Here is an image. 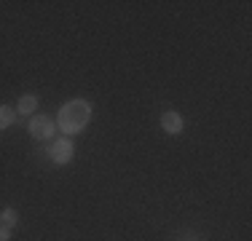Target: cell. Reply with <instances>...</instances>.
Segmentation results:
<instances>
[{"mask_svg":"<svg viewBox=\"0 0 252 241\" xmlns=\"http://www.w3.org/2000/svg\"><path fill=\"white\" fill-rule=\"evenodd\" d=\"M89 120H92V105L86 99H70L59 107L57 123L62 129V134H78L89 126Z\"/></svg>","mask_w":252,"mask_h":241,"instance_id":"cell-1","label":"cell"},{"mask_svg":"<svg viewBox=\"0 0 252 241\" xmlns=\"http://www.w3.org/2000/svg\"><path fill=\"white\" fill-rule=\"evenodd\" d=\"M73 153H75L73 140H67V137H62V140H54L51 148H49V158H51V164H57V166L70 164V161H73Z\"/></svg>","mask_w":252,"mask_h":241,"instance_id":"cell-2","label":"cell"},{"mask_svg":"<svg viewBox=\"0 0 252 241\" xmlns=\"http://www.w3.org/2000/svg\"><path fill=\"white\" fill-rule=\"evenodd\" d=\"M30 134H32L35 140H51L54 120L46 118V116H32V118H30Z\"/></svg>","mask_w":252,"mask_h":241,"instance_id":"cell-3","label":"cell"},{"mask_svg":"<svg viewBox=\"0 0 252 241\" xmlns=\"http://www.w3.org/2000/svg\"><path fill=\"white\" fill-rule=\"evenodd\" d=\"M183 116L180 113H175V110H164L161 113V129L166 131V134H180L183 131Z\"/></svg>","mask_w":252,"mask_h":241,"instance_id":"cell-4","label":"cell"},{"mask_svg":"<svg viewBox=\"0 0 252 241\" xmlns=\"http://www.w3.org/2000/svg\"><path fill=\"white\" fill-rule=\"evenodd\" d=\"M16 110H19L22 116L35 113V110H38V96H35V94H25V96L19 99V107H16Z\"/></svg>","mask_w":252,"mask_h":241,"instance_id":"cell-5","label":"cell"},{"mask_svg":"<svg viewBox=\"0 0 252 241\" xmlns=\"http://www.w3.org/2000/svg\"><path fill=\"white\" fill-rule=\"evenodd\" d=\"M14 120H16V113L11 110L8 105H0V131H5Z\"/></svg>","mask_w":252,"mask_h":241,"instance_id":"cell-6","label":"cell"},{"mask_svg":"<svg viewBox=\"0 0 252 241\" xmlns=\"http://www.w3.org/2000/svg\"><path fill=\"white\" fill-rule=\"evenodd\" d=\"M0 222H3L5 228H14L16 222H19V212H16L14 207H5L3 212H0Z\"/></svg>","mask_w":252,"mask_h":241,"instance_id":"cell-7","label":"cell"},{"mask_svg":"<svg viewBox=\"0 0 252 241\" xmlns=\"http://www.w3.org/2000/svg\"><path fill=\"white\" fill-rule=\"evenodd\" d=\"M0 241H11V228L0 225Z\"/></svg>","mask_w":252,"mask_h":241,"instance_id":"cell-8","label":"cell"}]
</instances>
